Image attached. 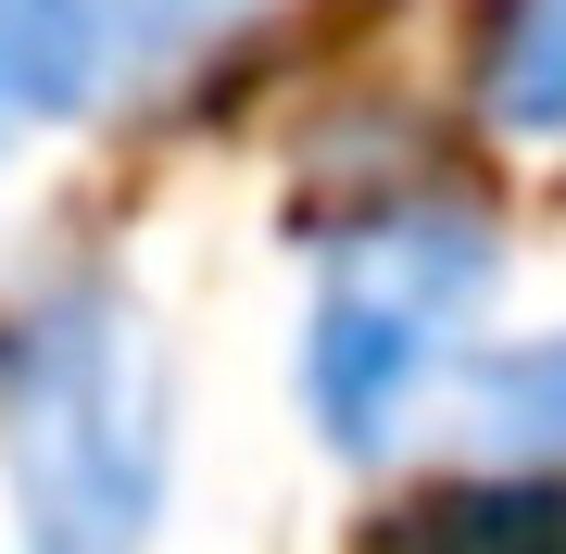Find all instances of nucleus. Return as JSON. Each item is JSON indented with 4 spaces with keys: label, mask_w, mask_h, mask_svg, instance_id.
Wrapping results in <instances>:
<instances>
[{
    "label": "nucleus",
    "mask_w": 566,
    "mask_h": 554,
    "mask_svg": "<svg viewBox=\"0 0 566 554\" xmlns=\"http://www.w3.org/2000/svg\"><path fill=\"white\" fill-rule=\"evenodd\" d=\"M76 13H88V39H102L114 76H139V63L189 51V39H214V25H240L252 0H76Z\"/></svg>",
    "instance_id": "nucleus-5"
},
{
    "label": "nucleus",
    "mask_w": 566,
    "mask_h": 554,
    "mask_svg": "<svg viewBox=\"0 0 566 554\" xmlns=\"http://www.w3.org/2000/svg\"><path fill=\"white\" fill-rule=\"evenodd\" d=\"M0 114H13V51H0Z\"/></svg>",
    "instance_id": "nucleus-6"
},
{
    "label": "nucleus",
    "mask_w": 566,
    "mask_h": 554,
    "mask_svg": "<svg viewBox=\"0 0 566 554\" xmlns=\"http://www.w3.org/2000/svg\"><path fill=\"white\" fill-rule=\"evenodd\" d=\"M0 479L25 554H139L177 479V390L102 278H39L0 315Z\"/></svg>",
    "instance_id": "nucleus-1"
},
{
    "label": "nucleus",
    "mask_w": 566,
    "mask_h": 554,
    "mask_svg": "<svg viewBox=\"0 0 566 554\" xmlns=\"http://www.w3.org/2000/svg\"><path fill=\"white\" fill-rule=\"evenodd\" d=\"M453 390H465V429H479L491 467H516V479H566V328L516 341V353H479Z\"/></svg>",
    "instance_id": "nucleus-4"
},
{
    "label": "nucleus",
    "mask_w": 566,
    "mask_h": 554,
    "mask_svg": "<svg viewBox=\"0 0 566 554\" xmlns=\"http://www.w3.org/2000/svg\"><path fill=\"white\" fill-rule=\"evenodd\" d=\"M465 88L504 139H566V0H479L465 39Z\"/></svg>",
    "instance_id": "nucleus-3"
},
{
    "label": "nucleus",
    "mask_w": 566,
    "mask_h": 554,
    "mask_svg": "<svg viewBox=\"0 0 566 554\" xmlns=\"http://www.w3.org/2000/svg\"><path fill=\"white\" fill-rule=\"evenodd\" d=\"M491 290H504V240H491L479 202H441V189L365 202L315 252V290H303V416H315V441L378 467L428 416V390L465 378Z\"/></svg>",
    "instance_id": "nucleus-2"
}]
</instances>
